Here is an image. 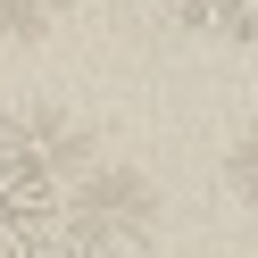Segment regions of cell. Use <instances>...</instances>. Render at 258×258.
Instances as JSON below:
<instances>
[{"label":"cell","mask_w":258,"mask_h":258,"mask_svg":"<svg viewBox=\"0 0 258 258\" xmlns=\"http://www.w3.org/2000/svg\"><path fill=\"white\" fill-rule=\"evenodd\" d=\"M0 175L25 191H42L50 208H67L75 175H84V142H75L67 117L50 108H17V117H0Z\"/></svg>","instance_id":"6da1fadb"},{"label":"cell","mask_w":258,"mask_h":258,"mask_svg":"<svg viewBox=\"0 0 258 258\" xmlns=\"http://www.w3.org/2000/svg\"><path fill=\"white\" fill-rule=\"evenodd\" d=\"M58 217H67V208H50L42 191H25V183L0 175V258H50L58 233H67Z\"/></svg>","instance_id":"7a4b0ae2"},{"label":"cell","mask_w":258,"mask_h":258,"mask_svg":"<svg viewBox=\"0 0 258 258\" xmlns=\"http://www.w3.org/2000/svg\"><path fill=\"white\" fill-rule=\"evenodd\" d=\"M167 9L208 42H258V0H167Z\"/></svg>","instance_id":"3957f363"},{"label":"cell","mask_w":258,"mask_h":258,"mask_svg":"<svg viewBox=\"0 0 258 258\" xmlns=\"http://www.w3.org/2000/svg\"><path fill=\"white\" fill-rule=\"evenodd\" d=\"M50 258H142V241L125 233V225H67Z\"/></svg>","instance_id":"277c9868"},{"label":"cell","mask_w":258,"mask_h":258,"mask_svg":"<svg viewBox=\"0 0 258 258\" xmlns=\"http://www.w3.org/2000/svg\"><path fill=\"white\" fill-rule=\"evenodd\" d=\"M225 175H233V200H241V208H258V134H241V142H233Z\"/></svg>","instance_id":"5b68a950"},{"label":"cell","mask_w":258,"mask_h":258,"mask_svg":"<svg viewBox=\"0 0 258 258\" xmlns=\"http://www.w3.org/2000/svg\"><path fill=\"white\" fill-rule=\"evenodd\" d=\"M67 0H0V34H42Z\"/></svg>","instance_id":"8992f818"}]
</instances>
